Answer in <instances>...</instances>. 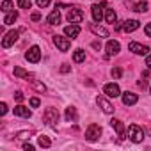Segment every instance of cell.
Listing matches in <instances>:
<instances>
[{
	"instance_id": "d4e9b609",
	"label": "cell",
	"mask_w": 151,
	"mask_h": 151,
	"mask_svg": "<svg viewBox=\"0 0 151 151\" xmlns=\"http://www.w3.org/2000/svg\"><path fill=\"white\" fill-rule=\"evenodd\" d=\"M75 119H77V110L73 107H68L66 109V121H75Z\"/></svg>"
},
{
	"instance_id": "5b68a950",
	"label": "cell",
	"mask_w": 151,
	"mask_h": 151,
	"mask_svg": "<svg viewBox=\"0 0 151 151\" xmlns=\"http://www.w3.org/2000/svg\"><path fill=\"white\" fill-rule=\"evenodd\" d=\"M128 50L133 52V53H137V55H146V53L149 52V46L140 45V43H137V41H132V43L128 45Z\"/></svg>"
},
{
	"instance_id": "6da1fadb",
	"label": "cell",
	"mask_w": 151,
	"mask_h": 151,
	"mask_svg": "<svg viewBox=\"0 0 151 151\" xmlns=\"http://www.w3.org/2000/svg\"><path fill=\"white\" fill-rule=\"evenodd\" d=\"M128 137L132 142H142L144 140V130L139 124H130L128 126Z\"/></svg>"
},
{
	"instance_id": "d590c367",
	"label": "cell",
	"mask_w": 151,
	"mask_h": 151,
	"mask_svg": "<svg viewBox=\"0 0 151 151\" xmlns=\"http://www.w3.org/2000/svg\"><path fill=\"white\" fill-rule=\"evenodd\" d=\"M144 32H146V36H147V37H151V23H147V25L144 27Z\"/></svg>"
},
{
	"instance_id": "52a82bcc",
	"label": "cell",
	"mask_w": 151,
	"mask_h": 151,
	"mask_svg": "<svg viewBox=\"0 0 151 151\" xmlns=\"http://www.w3.org/2000/svg\"><path fill=\"white\" fill-rule=\"evenodd\" d=\"M16 39H18V30H11V32H7V34L4 36V39H2V46H4V48H9L11 45L16 43Z\"/></svg>"
},
{
	"instance_id": "ab89813d",
	"label": "cell",
	"mask_w": 151,
	"mask_h": 151,
	"mask_svg": "<svg viewBox=\"0 0 151 151\" xmlns=\"http://www.w3.org/2000/svg\"><path fill=\"white\" fill-rule=\"evenodd\" d=\"M146 66L151 69V55H147V59H146Z\"/></svg>"
},
{
	"instance_id": "f35d334b",
	"label": "cell",
	"mask_w": 151,
	"mask_h": 151,
	"mask_svg": "<svg viewBox=\"0 0 151 151\" xmlns=\"http://www.w3.org/2000/svg\"><path fill=\"white\" fill-rule=\"evenodd\" d=\"M69 69H71V68H69L68 64H62V68H60V71H62V73H69Z\"/></svg>"
},
{
	"instance_id": "d6986e66",
	"label": "cell",
	"mask_w": 151,
	"mask_h": 151,
	"mask_svg": "<svg viewBox=\"0 0 151 151\" xmlns=\"http://www.w3.org/2000/svg\"><path fill=\"white\" fill-rule=\"evenodd\" d=\"M46 22H48L50 25H59V23H60V14H59V11H57V9H55V11H52V13L48 14Z\"/></svg>"
},
{
	"instance_id": "f546056e",
	"label": "cell",
	"mask_w": 151,
	"mask_h": 151,
	"mask_svg": "<svg viewBox=\"0 0 151 151\" xmlns=\"http://www.w3.org/2000/svg\"><path fill=\"white\" fill-rule=\"evenodd\" d=\"M110 75L114 78H121V75H123V71H121V68H114L112 71H110Z\"/></svg>"
},
{
	"instance_id": "277c9868",
	"label": "cell",
	"mask_w": 151,
	"mask_h": 151,
	"mask_svg": "<svg viewBox=\"0 0 151 151\" xmlns=\"http://www.w3.org/2000/svg\"><path fill=\"white\" fill-rule=\"evenodd\" d=\"M53 45H55L60 52H68V50H69V46H71L69 39H68V37H64V36H53Z\"/></svg>"
},
{
	"instance_id": "9c48e42d",
	"label": "cell",
	"mask_w": 151,
	"mask_h": 151,
	"mask_svg": "<svg viewBox=\"0 0 151 151\" xmlns=\"http://www.w3.org/2000/svg\"><path fill=\"white\" fill-rule=\"evenodd\" d=\"M103 93H105L109 98H117V96L121 94V91H119V86H117V84H107V86L103 87Z\"/></svg>"
},
{
	"instance_id": "d6a6232c",
	"label": "cell",
	"mask_w": 151,
	"mask_h": 151,
	"mask_svg": "<svg viewBox=\"0 0 151 151\" xmlns=\"http://www.w3.org/2000/svg\"><path fill=\"white\" fill-rule=\"evenodd\" d=\"M39 105H41V101H39V98H32V100H30V107H32V109H37Z\"/></svg>"
},
{
	"instance_id": "1f68e13d",
	"label": "cell",
	"mask_w": 151,
	"mask_h": 151,
	"mask_svg": "<svg viewBox=\"0 0 151 151\" xmlns=\"http://www.w3.org/2000/svg\"><path fill=\"white\" fill-rule=\"evenodd\" d=\"M23 98H25V96H23V93H22V91H16V93H14V100H16L18 103H22V101H23Z\"/></svg>"
},
{
	"instance_id": "9a60e30c",
	"label": "cell",
	"mask_w": 151,
	"mask_h": 151,
	"mask_svg": "<svg viewBox=\"0 0 151 151\" xmlns=\"http://www.w3.org/2000/svg\"><path fill=\"white\" fill-rule=\"evenodd\" d=\"M110 126L117 132L119 139H124V124H123V121H119V119H112V121H110Z\"/></svg>"
},
{
	"instance_id": "83f0119b",
	"label": "cell",
	"mask_w": 151,
	"mask_h": 151,
	"mask_svg": "<svg viewBox=\"0 0 151 151\" xmlns=\"http://www.w3.org/2000/svg\"><path fill=\"white\" fill-rule=\"evenodd\" d=\"M30 86L36 89V91H39V93H45L46 91V87L43 86V84H39V82H36V80H30Z\"/></svg>"
},
{
	"instance_id": "30bf717a",
	"label": "cell",
	"mask_w": 151,
	"mask_h": 151,
	"mask_svg": "<svg viewBox=\"0 0 151 151\" xmlns=\"http://www.w3.org/2000/svg\"><path fill=\"white\" fill-rule=\"evenodd\" d=\"M91 13H93V20L94 22H101L103 20V4H94L91 7Z\"/></svg>"
},
{
	"instance_id": "8fae6325",
	"label": "cell",
	"mask_w": 151,
	"mask_h": 151,
	"mask_svg": "<svg viewBox=\"0 0 151 151\" xmlns=\"http://www.w3.org/2000/svg\"><path fill=\"white\" fill-rule=\"evenodd\" d=\"M119 50H121V46H119V43H117V41L110 39V41L107 43V57L117 55V53H119Z\"/></svg>"
},
{
	"instance_id": "60d3db41",
	"label": "cell",
	"mask_w": 151,
	"mask_h": 151,
	"mask_svg": "<svg viewBox=\"0 0 151 151\" xmlns=\"http://www.w3.org/2000/svg\"><path fill=\"white\" fill-rule=\"evenodd\" d=\"M93 48H96V50H100V48H101V45H100L98 41H94V43H93Z\"/></svg>"
},
{
	"instance_id": "8992f818",
	"label": "cell",
	"mask_w": 151,
	"mask_h": 151,
	"mask_svg": "<svg viewBox=\"0 0 151 151\" xmlns=\"http://www.w3.org/2000/svg\"><path fill=\"white\" fill-rule=\"evenodd\" d=\"M84 20V13L80 9H69L68 13V22L69 23H80Z\"/></svg>"
},
{
	"instance_id": "cb8c5ba5",
	"label": "cell",
	"mask_w": 151,
	"mask_h": 151,
	"mask_svg": "<svg viewBox=\"0 0 151 151\" xmlns=\"http://www.w3.org/2000/svg\"><path fill=\"white\" fill-rule=\"evenodd\" d=\"M37 144H39L41 147H50V146H52V140H50L46 135H39V137H37Z\"/></svg>"
},
{
	"instance_id": "ac0fdd59",
	"label": "cell",
	"mask_w": 151,
	"mask_h": 151,
	"mask_svg": "<svg viewBox=\"0 0 151 151\" xmlns=\"http://www.w3.org/2000/svg\"><path fill=\"white\" fill-rule=\"evenodd\" d=\"M14 116H20V117H30V116H32V112H30L27 107L18 105V107H14Z\"/></svg>"
},
{
	"instance_id": "4dcf8cb0",
	"label": "cell",
	"mask_w": 151,
	"mask_h": 151,
	"mask_svg": "<svg viewBox=\"0 0 151 151\" xmlns=\"http://www.w3.org/2000/svg\"><path fill=\"white\" fill-rule=\"evenodd\" d=\"M50 2H52V0H36V4L41 7V9H45V7H48L50 6Z\"/></svg>"
},
{
	"instance_id": "74e56055",
	"label": "cell",
	"mask_w": 151,
	"mask_h": 151,
	"mask_svg": "<svg viewBox=\"0 0 151 151\" xmlns=\"http://www.w3.org/2000/svg\"><path fill=\"white\" fill-rule=\"evenodd\" d=\"M30 18H32V22H37V20H41V14H39V13H34Z\"/></svg>"
},
{
	"instance_id": "7402d4cb",
	"label": "cell",
	"mask_w": 151,
	"mask_h": 151,
	"mask_svg": "<svg viewBox=\"0 0 151 151\" xmlns=\"http://www.w3.org/2000/svg\"><path fill=\"white\" fill-rule=\"evenodd\" d=\"M14 77H18V78H25V80H29L32 75L30 73H27L25 69H22V68H14Z\"/></svg>"
},
{
	"instance_id": "e0dca14e",
	"label": "cell",
	"mask_w": 151,
	"mask_h": 151,
	"mask_svg": "<svg viewBox=\"0 0 151 151\" xmlns=\"http://www.w3.org/2000/svg\"><path fill=\"white\" fill-rule=\"evenodd\" d=\"M139 101V96L135 93H124L123 94V103L124 105H135Z\"/></svg>"
},
{
	"instance_id": "44dd1931",
	"label": "cell",
	"mask_w": 151,
	"mask_h": 151,
	"mask_svg": "<svg viewBox=\"0 0 151 151\" xmlns=\"http://www.w3.org/2000/svg\"><path fill=\"white\" fill-rule=\"evenodd\" d=\"M105 20H107V23H116V20H117L116 11L114 9H107L105 11Z\"/></svg>"
},
{
	"instance_id": "484cf974",
	"label": "cell",
	"mask_w": 151,
	"mask_h": 151,
	"mask_svg": "<svg viewBox=\"0 0 151 151\" xmlns=\"http://www.w3.org/2000/svg\"><path fill=\"white\" fill-rule=\"evenodd\" d=\"M14 9V4L11 2V0H4V2H2V11L4 13H11Z\"/></svg>"
},
{
	"instance_id": "f1b7e54d",
	"label": "cell",
	"mask_w": 151,
	"mask_h": 151,
	"mask_svg": "<svg viewBox=\"0 0 151 151\" xmlns=\"http://www.w3.org/2000/svg\"><path fill=\"white\" fill-rule=\"evenodd\" d=\"M18 6H20L22 9H30L32 2H30V0H18Z\"/></svg>"
},
{
	"instance_id": "3957f363",
	"label": "cell",
	"mask_w": 151,
	"mask_h": 151,
	"mask_svg": "<svg viewBox=\"0 0 151 151\" xmlns=\"http://www.w3.org/2000/svg\"><path fill=\"white\" fill-rule=\"evenodd\" d=\"M100 135H101V128H100V124H94V123H93V124H89V128L86 130V139L91 140V142L98 140Z\"/></svg>"
},
{
	"instance_id": "836d02e7",
	"label": "cell",
	"mask_w": 151,
	"mask_h": 151,
	"mask_svg": "<svg viewBox=\"0 0 151 151\" xmlns=\"http://www.w3.org/2000/svg\"><path fill=\"white\" fill-rule=\"evenodd\" d=\"M16 137H18V139H27V137H30V132H20Z\"/></svg>"
},
{
	"instance_id": "ffe728a7",
	"label": "cell",
	"mask_w": 151,
	"mask_h": 151,
	"mask_svg": "<svg viewBox=\"0 0 151 151\" xmlns=\"http://www.w3.org/2000/svg\"><path fill=\"white\" fill-rule=\"evenodd\" d=\"M73 60L77 62V64L84 62V60H86V52H84L82 48H78V50H75V53H73Z\"/></svg>"
},
{
	"instance_id": "5bb4252c",
	"label": "cell",
	"mask_w": 151,
	"mask_h": 151,
	"mask_svg": "<svg viewBox=\"0 0 151 151\" xmlns=\"http://www.w3.org/2000/svg\"><path fill=\"white\" fill-rule=\"evenodd\" d=\"M89 29H91V32H93V34H96V36L109 37V30H107L105 27H100V25H98V22H96V23H91V25H89Z\"/></svg>"
},
{
	"instance_id": "b9f144b4",
	"label": "cell",
	"mask_w": 151,
	"mask_h": 151,
	"mask_svg": "<svg viewBox=\"0 0 151 151\" xmlns=\"http://www.w3.org/2000/svg\"><path fill=\"white\" fill-rule=\"evenodd\" d=\"M146 86H147V84H146L144 80H140V82H139V87H140V89H146Z\"/></svg>"
},
{
	"instance_id": "603a6c76",
	"label": "cell",
	"mask_w": 151,
	"mask_h": 151,
	"mask_svg": "<svg viewBox=\"0 0 151 151\" xmlns=\"http://www.w3.org/2000/svg\"><path fill=\"white\" fill-rule=\"evenodd\" d=\"M16 20H18V13L13 11V13H9V14L4 18V25H11V23H14Z\"/></svg>"
},
{
	"instance_id": "2e32d148",
	"label": "cell",
	"mask_w": 151,
	"mask_h": 151,
	"mask_svg": "<svg viewBox=\"0 0 151 151\" xmlns=\"http://www.w3.org/2000/svg\"><path fill=\"white\" fill-rule=\"evenodd\" d=\"M139 22L137 20H126V22H123V30L124 32H133V30H137L139 29Z\"/></svg>"
},
{
	"instance_id": "4fadbf2b",
	"label": "cell",
	"mask_w": 151,
	"mask_h": 151,
	"mask_svg": "<svg viewBox=\"0 0 151 151\" xmlns=\"http://www.w3.org/2000/svg\"><path fill=\"white\" fill-rule=\"evenodd\" d=\"M64 34H66L68 37H71V39H75V37L80 34V27H78L77 23H71V25H68V27L64 29Z\"/></svg>"
},
{
	"instance_id": "7c38bea8",
	"label": "cell",
	"mask_w": 151,
	"mask_h": 151,
	"mask_svg": "<svg viewBox=\"0 0 151 151\" xmlns=\"http://www.w3.org/2000/svg\"><path fill=\"white\" fill-rule=\"evenodd\" d=\"M96 103L100 105V109H101L105 114H112V112H114V107H112V105L103 98V96H98V98H96Z\"/></svg>"
},
{
	"instance_id": "ba28073f",
	"label": "cell",
	"mask_w": 151,
	"mask_h": 151,
	"mask_svg": "<svg viewBox=\"0 0 151 151\" xmlns=\"http://www.w3.org/2000/svg\"><path fill=\"white\" fill-rule=\"evenodd\" d=\"M25 59H27L29 62H39V59H41V50H39V46H32V48L25 53Z\"/></svg>"
},
{
	"instance_id": "7a4b0ae2",
	"label": "cell",
	"mask_w": 151,
	"mask_h": 151,
	"mask_svg": "<svg viewBox=\"0 0 151 151\" xmlns=\"http://www.w3.org/2000/svg\"><path fill=\"white\" fill-rule=\"evenodd\" d=\"M43 119H45V123H46L48 126L57 128V121H59V112H57V109H46L45 114H43Z\"/></svg>"
},
{
	"instance_id": "4316f807",
	"label": "cell",
	"mask_w": 151,
	"mask_h": 151,
	"mask_svg": "<svg viewBox=\"0 0 151 151\" xmlns=\"http://www.w3.org/2000/svg\"><path fill=\"white\" fill-rule=\"evenodd\" d=\"M133 11H137V13H146L147 11V2H139V4H135V9Z\"/></svg>"
},
{
	"instance_id": "8d00e7d4",
	"label": "cell",
	"mask_w": 151,
	"mask_h": 151,
	"mask_svg": "<svg viewBox=\"0 0 151 151\" xmlns=\"http://www.w3.org/2000/svg\"><path fill=\"white\" fill-rule=\"evenodd\" d=\"M23 149H25V151H34V146L27 142V144H23Z\"/></svg>"
},
{
	"instance_id": "e575fe53",
	"label": "cell",
	"mask_w": 151,
	"mask_h": 151,
	"mask_svg": "<svg viewBox=\"0 0 151 151\" xmlns=\"http://www.w3.org/2000/svg\"><path fill=\"white\" fill-rule=\"evenodd\" d=\"M6 112H7V105L6 103H0V114L6 116Z\"/></svg>"
}]
</instances>
